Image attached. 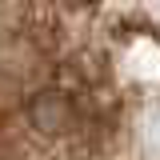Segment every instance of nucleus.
Segmentation results:
<instances>
[{
    "mask_svg": "<svg viewBox=\"0 0 160 160\" xmlns=\"http://www.w3.org/2000/svg\"><path fill=\"white\" fill-rule=\"evenodd\" d=\"M0 160H160V0H0Z\"/></svg>",
    "mask_w": 160,
    "mask_h": 160,
    "instance_id": "obj_1",
    "label": "nucleus"
}]
</instances>
